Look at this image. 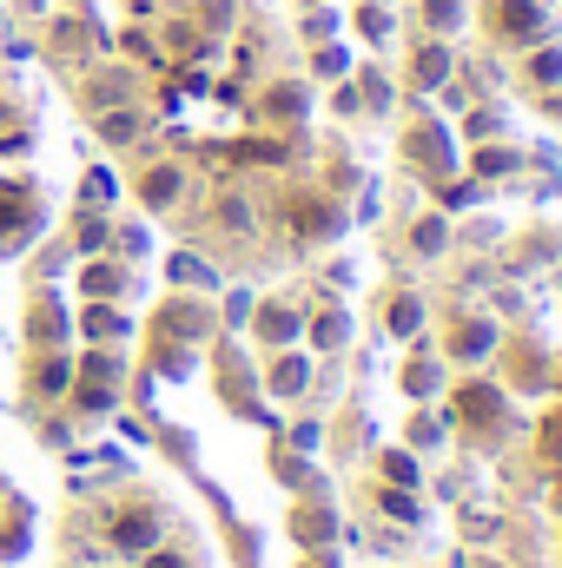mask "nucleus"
<instances>
[{
  "instance_id": "nucleus-1",
  "label": "nucleus",
  "mask_w": 562,
  "mask_h": 568,
  "mask_svg": "<svg viewBox=\"0 0 562 568\" xmlns=\"http://www.w3.org/2000/svg\"><path fill=\"white\" fill-rule=\"evenodd\" d=\"M483 27H490L496 47L523 53V47L550 40V7H543V0H490V7H483Z\"/></svg>"
},
{
  "instance_id": "nucleus-2",
  "label": "nucleus",
  "mask_w": 562,
  "mask_h": 568,
  "mask_svg": "<svg viewBox=\"0 0 562 568\" xmlns=\"http://www.w3.org/2000/svg\"><path fill=\"white\" fill-rule=\"evenodd\" d=\"M398 152H404V165L423 172V179H450V172H456V145H450V126H443L436 113H418V120L404 126Z\"/></svg>"
},
{
  "instance_id": "nucleus-3",
  "label": "nucleus",
  "mask_w": 562,
  "mask_h": 568,
  "mask_svg": "<svg viewBox=\"0 0 562 568\" xmlns=\"http://www.w3.org/2000/svg\"><path fill=\"white\" fill-rule=\"evenodd\" d=\"M496 351H503V324H496L490 311H463V317L450 324V337H443V364H463V371L490 364Z\"/></svg>"
},
{
  "instance_id": "nucleus-4",
  "label": "nucleus",
  "mask_w": 562,
  "mask_h": 568,
  "mask_svg": "<svg viewBox=\"0 0 562 568\" xmlns=\"http://www.w3.org/2000/svg\"><path fill=\"white\" fill-rule=\"evenodd\" d=\"M456 80V47L450 40H411V53H404V87L411 93H443Z\"/></svg>"
},
{
  "instance_id": "nucleus-5",
  "label": "nucleus",
  "mask_w": 562,
  "mask_h": 568,
  "mask_svg": "<svg viewBox=\"0 0 562 568\" xmlns=\"http://www.w3.org/2000/svg\"><path fill=\"white\" fill-rule=\"evenodd\" d=\"M450 404H456V424H463V429H483V436H496V429H503V390H496V384H483V377H463Z\"/></svg>"
},
{
  "instance_id": "nucleus-6",
  "label": "nucleus",
  "mask_w": 562,
  "mask_h": 568,
  "mask_svg": "<svg viewBox=\"0 0 562 568\" xmlns=\"http://www.w3.org/2000/svg\"><path fill=\"white\" fill-rule=\"evenodd\" d=\"M516 87H523L530 100L550 93V87H562V40H536V47L516 53Z\"/></svg>"
},
{
  "instance_id": "nucleus-7",
  "label": "nucleus",
  "mask_w": 562,
  "mask_h": 568,
  "mask_svg": "<svg viewBox=\"0 0 562 568\" xmlns=\"http://www.w3.org/2000/svg\"><path fill=\"white\" fill-rule=\"evenodd\" d=\"M470 27V0H418V33L423 40H456Z\"/></svg>"
},
{
  "instance_id": "nucleus-8",
  "label": "nucleus",
  "mask_w": 562,
  "mask_h": 568,
  "mask_svg": "<svg viewBox=\"0 0 562 568\" xmlns=\"http://www.w3.org/2000/svg\"><path fill=\"white\" fill-rule=\"evenodd\" d=\"M510 172H523V145H510V140L470 145V179H476V185H483V179H510Z\"/></svg>"
},
{
  "instance_id": "nucleus-9",
  "label": "nucleus",
  "mask_w": 562,
  "mask_h": 568,
  "mask_svg": "<svg viewBox=\"0 0 562 568\" xmlns=\"http://www.w3.org/2000/svg\"><path fill=\"white\" fill-rule=\"evenodd\" d=\"M351 87H358V106H364L371 120H391V106H398V80H391L384 67H358Z\"/></svg>"
},
{
  "instance_id": "nucleus-10",
  "label": "nucleus",
  "mask_w": 562,
  "mask_h": 568,
  "mask_svg": "<svg viewBox=\"0 0 562 568\" xmlns=\"http://www.w3.org/2000/svg\"><path fill=\"white\" fill-rule=\"evenodd\" d=\"M404 397H418V404H430L436 390H443V351H411L404 357Z\"/></svg>"
},
{
  "instance_id": "nucleus-11",
  "label": "nucleus",
  "mask_w": 562,
  "mask_h": 568,
  "mask_svg": "<svg viewBox=\"0 0 562 568\" xmlns=\"http://www.w3.org/2000/svg\"><path fill=\"white\" fill-rule=\"evenodd\" d=\"M351 33L371 40V47H391V40H398V13H391V0H364V7L351 13Z\"/></svg>"
},
{
  "instance_id": "nucleus-12",
  "label": "nucleus",
  "mask_w": 562,
  "mask_h": 568,
  "mask_svg": "<svg viewBox=\"0 0 562 568\" xmlns=\"http://www.w3.org/2000/svg\"><path fill=\"white\" fill-rule=\"evenodd\" d=\"M510 351H516V357H510V371H516V384H536V390H543V384H550V351H543L536 337H530V344L516 337Z\"/></svg>"
},
{
  "instance_id": "nucleus-13",
  "label": "nucleus",
  "mask_w": 562,
  "mask_h": 568,
  "mask_svg": "<svg viewBox=\"0 0 562 568\" xmlns=\"http://www.w3.org/2000/svg\"><path fill=\"white\" fill-rule=\"evenodd\" d=\"M411 252L418 258H443L450 252V219L443 212H423L418 225H411Z\"/></svg>"
},
{
  "instance_id": "nucleus-14",
  "label": "nucleus",
  "mask_w": 562,
  "mask_h": 568,
  "mask_svg": "<svg viewBox=\"0 0 562 568\" xmlns=\"http://www.w3.org/2000/svg\"><path fill=\"white\" fill-rule=\"evenodd\" d=\"M483 140H510L503 106H470V113H463V145H483Z\"/></svg>"
},
{
  "instance_id": "nucleus-15",
  "label": "nucleus",
  "mask_w": 562,
  "mask_h": 568,
  "mask_svg": "<svg viewBox=\"0 0 562 568\" xmlns=\"http://www.w3.org/2000/svg\"><path fill=\"white\" fill-rule=\"evenodd\" d=\"M291 529H298V542H331L338 536V516H331V503H304L291 516Z\"/></svg>"
},
{
  "instance_id": "nucleus-16",
  "label": "nucleus",
  "mask_w": 562,
  "mask_h": 568,
  "mask_svg": "<svg viewBox=\"0 0 562 568\" xmlns=\"http://www.w3.org/2000/svg\"><path fill=\"white\" fill-rule=\"evenodd\" d=\"M259 337H265L272 351H284V344L298 337V311H291V304H259Z\"/></svg>"
},
{
  "instance_id": "nucleus-17",
  "label": "nucleus",
  "mask_w": 562,
  "mask_h": 568,
  "mask_svg": "<svg viewBox=\"0 0 562 568\" xmlns=\"http://www.w3.org/2000/svg\"><path fill=\"white\" fill-rule=\"evenodd\" d=\"M384 324H391V337H418L423 331V297L418 291H398L391 311H384Z\"/></svg>"
},
{
  "instance_id": "nucleus-18",
  "label": "nucleus",
  "mask_w": 562,
  "mask_h": 568,
  "mask_svg": "<svg viewBox=\"0 0 562 568\" xmlns=\"http://www.w3.org/2000/svg\"><path fill=\"white\" fill-rule=\"evenodd\" d=\"M384 483H398V489H418V483H423L418 449H384Z\"/></svg>"
},
{
  "instance_id": "nucleus-19",
  "label": "nucleus",
  "mask_w": 562,
  "mask_h": 568,
  "mask_svg": "<svg viewBox=\"0 0 562 568\" xmlns=\"http://www.w3.org/2000/svg\"><path fill=\"white\" fill-rule=\"evenodd\" d=\"M378 509H384L391 523H423V503L411 496V489H398V483H384V489H378Z\"/></svg>"
},
{
  "instance_id": "nucleus-20",
  "label": "nucleus",
  "mask_w": 562,
  "mask_h": 568,
  "mask_svg": "<svg viewBox=\"0 0 562 568\" xmlns=\"http://www.w3.org/2000/svg\"><path fill=\"white\" fill-rule=\"evenodd\" d=\"M344 337H351V317H344V311L311 317V344H318V351H344Z\"/></svg>"
},
{
  "instance_id": "nucleus-21",
  "label": "nucleus",
  "mask_w": 562,
  "mask_h": 568,
  "mask_svg": "<svg viewBox=\"0 0 562 568\" xmlns=\"http://www.w3.org/2000/svg\"><path fill=\"white\" fill-rule=\"evenodd\" d=\"M443 436H450V424L430 417V410H418V417L404 424V443H411V449H443Z\"/></svg>"
},
{
  "instance_id": "nucleus-22",
  "label": "nucleus",
  "mask_w": 562,
  "mask_h": 568,
  "mask_svg": "<svg viewBox=\"0 0 562 568\" xmlns=\"http://www.w3.org/2000/svg\"><path fill=\"white\" fill-rule=\"evenodd\" d=\"M304 377H311V364H304V357H279V364H272V390H279V397H298V390H304Z\"/></svg>"
},
{
  "instance_id": "nucleus-23",
  "label": "nucleus",
  "mask_w": 562,
  "mask_h": 568,
  "mask_svg": "<svg viewBox=\"0 0 562 568\" xmlns=\"http://www.w3.org/2000/svg\"><path fill=\"white\" fill-rule=\"evenodd\" d=\"M311 67H318L324 80H344V73H351V60H344L338 40H318V47H311Z\"/></svg>"
},
{
  "instance_id": "nucleus-24",
  "label": "nucleus",
  "mask_w": 562,
  "mask_h": 568,
  "mask_svg": "<svg viewBox=\"0 0 562 568\" xmlns=\"http://www.w3.org/2000/svg\"><path fill=\"white\" fill-rule=\"evenodd\" d=\"M536 113H543V120H562V87H550V93H536Z\"/></svg>"
},
{
  "instance_id": "nucleus-25",
  "label": "nucleus",
  "mask_w": 562,
  "mask_h": 568,
  "mask_svg": "<svg viewBox=\"0 0 562 568\" xmlns=\"http://www.w3.org/2000/svg\"><path fill=\"white\" fill-rule=\"evenodd\" d=\"M470 568H510V562H496V556H476V562H470Z\"/></svg>"
}]
</instances>
